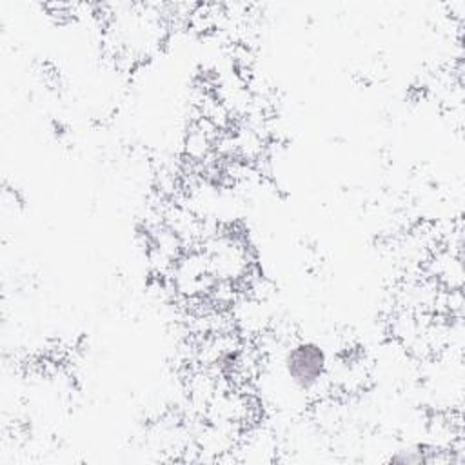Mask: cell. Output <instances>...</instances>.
<instances>
[{
    "mask_svg": "<svg viewBox=\"0 0 465 465\" xmlns=\"http://www.w3.org/2000/svg\"><path fill=\"white\" fill-rule=\"evenodd\" d=\"M392 463H425L423 447H403L391 456Z\"/></svg>",
    "mask_w": 465,
    "mask_h": 465,
    "instance_id": "obj_3",
    "label": "cell"
},
{
    "mask_svg": "<svg viewBox=\"0 0 465 465\" xmlns=\"http://www.w3.org/2000/svg\"><path fill=\"white\" fill-rule=\"evenodd\" d=\"M283 367L291 381L307 392L327 374V354L314 341H292L283 352Z\"/></svg>",
    "mask_w": 465,
    "mask_h": 465,
    "instance_id": "obj_2",
    "label": "cell"
},
{
    "mask_svg": "<svg viewBox=\"0 0 465 465\" xmlns=\"http://www.w3.org/2000/svg\"><path fill=\"white\" fill-rule=\"evenodd\" d=\"M202 251L205 252L211 272L216 280L242 283L252 269L249 247L236 232L214 231L203 240Z\"/></svg>",
    "mask_w": 465,
    "mask_h": 465,
    "instance_id": "obj_1",
    "label": "cell"
}]
</instances>
